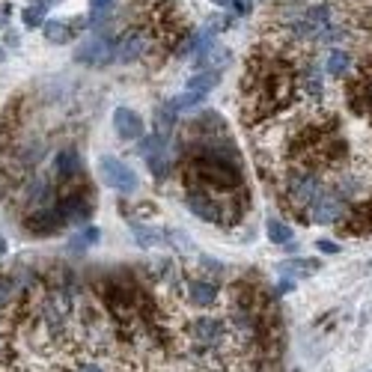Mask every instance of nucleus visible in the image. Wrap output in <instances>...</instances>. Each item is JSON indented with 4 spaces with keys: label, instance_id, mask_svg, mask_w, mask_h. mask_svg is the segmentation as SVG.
Segmentation results:
<instances>
[{
    "label": "nucleus",
    "instance_id": "obj_7",
    "mask_svg": "<svg viewBox=\"0 0 372 372\" xmlns=\"http://www.w3.org/2000/svg\"><path fill=\"white\" fill-rule=\"evenodd\" d=\"M60 215H63L66 224H87L89 220V212H93V206H89V197H87V188H69L63 197H60Z\"/></svg>",
    "mask_w": 372,
    "mask_h": 372
},
{
    "label": "nucleus",
    "instance_id": "obj_35",
    "mask_svg": "<svg viewBox=\"0 0 372 372\" xmlns=\"http://www.w3.org/2000/svg\"><path fill=\"white\" fill-rule=\"evenodd\" d=\"M3 256H6V238L0 236V259H3Z\"/></svg>",
    "mask_w": 372,
    "mask_h": 372
},
{
    "label": "nucleus",
    "instance_id": "obj_15",
    "mask_svg": "<svg viewBox=\"0 0 372 372\" xmlns=\"http://www.w3.org/2000/svg\"><path fill=\"white\" fill-rule=\"evenodd\" d=\"M176 123H179V107H176V102H161V105H155V132H161V134H173V128H176Z\"/></svg>",
    "mask_w": 372,
    "mask_h": 372
},
{
    "label": "nucleus",
    "instance_id": "obj_30",
    "mask_svg": "<svg viewBox=\"0 0 372 372\" xmlns=\"http://www.w3.org/2000/svg\"><path fill=\"white\" fill-rule=\"evenodd\" d=\"M316 247H319V254H330V256L339 254V245H337V241H325V238H321V241H316Z\"/></svg>",
    "mask_w": 372,
    "mask_h": 372
},
{
    "label": "nucleus",
    "instance_id": "obj_4",
    "mask_svg": "<svg viewBox=\"0 0 372 372\" xmlns=\"http://www.w3.org/2000/svg\"><path fill=\"white\" fill-rule=\"evenodd\" d=\"M98 176H102V182L107 188L119 191V194H134V191L140 188V179H137L134 170L128 164H123L119 158H114V155L98 158Z\"/></svg>",
    "mask_w": 372,
    "mask_h": 372
},
{
    "label": "nucleus",
    "instance_id": "obj_10",
    "mask_svg": "<svg viewBox=\"0 0 372 372\" xmlns=\"http://www.w3.org/2000/svg\"><path fill=\"white\" fill-rule=\"evenodd\" d=\"M66 220H63V215H60V209H51V206L33 209V212L27 215V220H24L27 233H33V236H54Z\"/></svg>",
    "mask_w": 372,
    "mask_h": 372
},
{
    "label": "nucleus",
    "instance_id": "obj_26",
    "mask_svg": "<svg viewBox=\"0 0 372 372\" xmlns=\"http://www.w3.org/2000/svg\"><path fill=\"white\" fill-rule=\"evenodd\" d=\"M304 18H307V21H313V24L321 30L325 24H330V6H328V3H316V6H310L307 12H304Z\"/></svg>",
    "mask_w": 372,
    "mask_h": 372
},
{
    "label": "nucleus",
    "instance_id": "obj_36",
    "mask_svg": "<svg viewBox=\"0 0 372 372\" xmlns=\"http://www.w3.org/2000/svg\"><path fill=\"white\" fill-rule=\"evenodd\" d=\"M0 63H6V51H3V45H0Z\"/></svg>",
    "mask_w": 372,
    "mask_h": 372
},
{
    "label": "nucleus",
    "instance_id": "obj_22",
    "mask_svg": "<svg viewBox=\"0 0 372 372\" xmlns=\"http://www.w3.org/2000/svg\"><path fill=\"white\" fill-rule=\"evenodd\" d=\"M63 372H114L110 364L98 355H87V357H75L69 366H63Z\"/></svg>",
    "mask_w": 372,
    "mask_h": 372
},
{
    "label": "nucleus",
    "instance_id": "obj_23",
    "mask_svg": "<svg viewBox=\"0 0 372 372\" xmlns=\"http://www.w3.org/2000/svg\"><path fill=\"white\" fill-rule=\"evenodd\" d=\"M114 3H116V0H89V18H87V27H93V30L102 27L107 18H110V12H114Z\"/></svg>",
    "mask_w": 372,
    "mask_h": 372
},
{
    "label": "nucleus",
    "instance_id": "obj_6",
    "mask_svg": "<svg viewBox=\"0 0 372 372\" xmlns=\"http://www.w3.org/2000/svg\"><path fill=\"white\" fill-rule=\"evenodd\" d=\"M185 206L191 209V215H197L200 220H209V224H224L227 209L218 203L215 194H209V191H203V188H188Z\"/></svg>",
    "mask_w": 372,
    "mask_h": 372
},
{
    "label": "nucleus",
    "instance_id": "obj_12",
    "mask_svg": "<svg viewBox=\"0 0 372 372\" xmlns=\"http://www.w3.org/2000/svg\"><path fill=\"white\" fill-rule=\"evenodd\" d=\"M98 238H102V229L98 227H84L66 241V250L69 254H75V256H84L87 250H93L98 245Z\"/></svg>",
    "mask_w": 372,
    "mask_h": 372
},
{
    "label": "nucleus",
    "instance_id": "obj_24",
    "mask_svg": "<svg viewBox=\"0 0 372 372\" xmlns=\"http://www.w3.org/2000/svg\"><path fill=\"white\" fill-rule=\"evenodd\" d=\"M319 268H321V263H316V259H289V263L280 265L283 274H292V277H310Z\"/></svg>",
    "mask_w": 372,
    "mask_h": 372
},
{
    "label": "nucleus",
    "instance_id": "obj_2",
    "mask_svg": "<svg viewBox=\"0 0 372 372\" xmlns=\"http://www.w3.org/2000/svg\"><path fill=\"white\" fill-rule=\"evenodd\" d=\"M116 45L119 39L110 33H93L75 48V63L80 66H93V69H105L116 60Z\"/></svg>",
    "mask_w": 372,
    "mask_h": 372
},
{
    "label": "nucleus",
    "instance_id": "obj_25",
    "mask_svg": "<svg viewBox=\"0 0 372 372\" xmlns=\"http://www.w3.org/2000/svg\"><path fill=\"white\" fill-rule=\"evenodd\" d=\"M265 233H268V238L274 241V245H289V241L295 238L292 227H289L286 220H277V218H271L268 224H265Z\"/></svg>",
    "mask_w": 372,
    "mask_h": 372
},
{
    "label": "nucleus",
    "instance_id": "obj_18",
    "mask_svg": "<svg viewBox=\"0 0 372 372\" xmlns=\"http://www.w3.org/2000/svg\"><path fill=\"white\" fill-rule=\"evenodd\" d=\"M229 60H233L229 48H224V45H218V42H215L203 57H197V66H200V69H212V72H220V69H224Z\"/></svg>",
    "mask_w": 372,
    "mask_h": 372
},
{
    "label": "nucleus",
    "instance_id": "obj_16",
    "mask_svg": "<svg viewBox=\"0 0 372 372\" xmlns=\"http://www.w3.org/2000/svg\"><path fill=\"white\" fill-rule=\"evenodd\" d=\"M51 3H54V0H30V3L21 9V24L30 27V30H36L39 24H45Z\"/></svg>",
    "mask_w": 372,
    "mask_h": 372
},
{
    "label": "nucleus",
    "instance_id": "obj_3",
    "mask_svg": "<svg viewBox=\"0 0 372 372\" xmlns=\"http://www.w3.org/2000/svg\"><path fill=\"white\" fill-rule=\"evenodd\" d=\"M137 155L146 161L149 170H152V176L164 179L170 173V167H173V155H170V137L167 134H146L143 140H137Z\"/></svg>",
    "mask_w": 372,
    "mask_h": 372
},
{
    "label": "nucleus",
    "instance_id": "obj_17",
    "mask_svg": "<svg viewBox=\"0 0 372 372\" xmlns=\"http://www.w3.org/2000/svg\"><path fill=\"white\" fill-rule=\"evenodd\" d=\"M218 84H220V72H212V69H197V72L185 80V89H191V93H206V96H209Z\"/></svg>",
    "mask_w": 372,
    "mask_h": 372
},
{
    "label": "nucleus",
    "instance_id": "obj_31",
    "mask_svg": "<svg viewBox=\"0 0 372 372\" xmlns=\"http://www.w3.org/2000/svg\"><path fill=\"white\" fill-rule=\"evenodd\" d=\"M360 96L369 102V110H372V72L364 75V87H360Z\"/></svg>",
    "mask_w": 372,
    "mask_h": 372
},
{
    "label": "nucleus",
    "instance_id": "obj_28",
    "mask_svg": "<svg viewBox=\"0 0 372 372\" xmlns=\"http://www.w3.org/2000/svg\"><path fill=\"white\" fill-rule=\"evenodd\" d=\"M173 102H176L179 110H194V107H200V105L206 102V93H191V89H185V93L176 96Z\"/></svg>",
    "mask_w": 372,
    "mask_h": 372
},
{
    "label": "nucleus",
    "instance_id": "obj_29",
    "mask_svg": "<svg viewBox=\"0 0 372 372\" xmlns=\"http://www.w3.org/2000/svg\"><path fill=\"white\" fill-rule=\"evenodd\" d=\"M215 6H220V9H236L238 15H247L250 9H254V3L250 0H212Z\"/></svg>",
    "mask_w": 372,
    "mask_h": 372
},
{
    "label": "nucleus",
    "instance_id": "obj_11",
    "mask_svg": "<svg viewBox=\"0 0 372 372\" xmlns=\"http://www.w3.org/2000/svg\"><path fill=\"white\" fill-rule=\"evenodd\" d=\"M146 51V36L140 30H128L116 45V60L119 63H134V60Z\"/></svg>",
    "mask_w": 372,
    "mask_h": 372
},
{
    "label": "nucleus",
    "instance_id": "obj_32",
    "mask_svg": "<svg viewBox=\"0 0 372 372\" xmlns=\"http://www.w3.org/2000/svg\"><path fill=\"white\" fill-rule=\"evenodd\" d=\"M9 18H12V6H9V3H0V30L9 27Z\"/></svg>",
    "mask_w": 372,
    "mask_h": 372
},
{
    "label": "nucleus",
    "instance_id": "obj_27",
    "mask_svg": "<svg viewBox=\"0 0 372 372\" xmlns=\"http://www.w3.org/2000/svg\"><path fill=\"white\" fill-rule=\"evenodd\" d=\"M15 295H18V283H15V280L0 277V313H3V310L12 304Z\"/></svg>",
    "mask_w": 372,
    "mask_h": 372
},
{
    "label": "nucleus",
    "instance_id": "obj_33",
    "mask_svg": "<svg viewBox=\"0 0 372 372\" xmlns=\"http://www.w3.org/2000/svg\"><path fill=\"white\" fill-rule=\"evenodd\" d=\"M292 289H295V280H280V283H277V289H274V292H277V298L280 295H289V292H292Z\"/></svg>",
    "mask_w": 372,
    "mask_h": 372
},
{
    "label": "nucleus",
    "instance_id": "obj_14",
    "mask_svg": "<svg viewBox=\"0 0 372 372\" xmlns=\"http://www.w3.org/2000/svg\"><path fill=\"white\" fill-rule=\"evenodd\" d=\"M57 176L63 179V182H72V179L80 176V155H78V149L66 146L63 152H57Z\"/></svg>",
    "mask_w": 372,
    "mask_h": 372
},
{
    "label": "nucleus",
    "instance_id": "obj_5",
    "mask_svg": "<svg viewBox=\"0 0 372 372\" xmlns=\"http://www.w3.org/2000/svg\"><path fill=\"white\" fill-rule=\"evenodd\" d=\"M310 212H313L316 224H325V227L339 224V218L348 212V200L337 188H321L319 197L313 200V206H310Z\"/></svg>",
    "mask_w": 372,
    "mask_h": 372
},
{
    "label": "nucleus",
    "instance_id": "obj_8",
    "mask_svg": "<svg viewBox=\"0 0 372 372\" xmlns=\"http://www.w3.org/2000/svg\"><path fill=\"white\" fill-rule=\"evenodd\" d=\"M114 132H116L119 140H125V143H137V140L146 137V125H143V119H140L137 110L116 107L114 110Z\"/></svg>",
    "mask_w": 372,
    "mask_h": 372
},
{
    "label": "nucleus",
    "instance_id": "obj_1",
    "mask_svg": "<svg viewBox=\"0 0 372 372\" xmlns=\"http://www.w3.org/2000/svg\"><path fill=\"white\" fill-rule=\"evenodd\" d=\"M321 188H325V185H321V176L316 173V170H310V167H295L292 173L286 176L283 194H286V203L292 206L295 212H304V209L313 206V200L319 197Z\"/></svg>",
    "mask_w": 372,
    "mask_h": 372
},
{
    "label": "nucleus",
    "instance_id": "obj_20",
    "mask_svg": "<svg viewBox=\"0 0 372 372\" xmlns=\"http://www.w3.org/2000/svg\"><path fill=\"white\" fill-rule=\"evenodd\" d=\"M348 69H351V54L343 51V48H330L325 57V72L334 78H343V75H348Z\"/></svg>",
    "mask_w": 372,
    "mask_h": 372
},
{
    "label": "nucleus",
    "instance_id": "obj_9",
    "mask_svg": "<svg viewBox=\"0 0 372 372\" xmlns=\"http://www.w3.org/2000/svg\"><path fill=\"white\" fill-rule=\"evenodd\" d=\"M185 295H188V304L191 307H215L220 301V286L218 280L212 277H194L185 283Z\"/></svg>",
    "mask_w": 372,
    "mask_h": 372
},
{
    "label": "nucleus",
    "instance_id": "obj_13",
    "mask_svg": "<svg viewBox=\"0 0 372 372\" xmlns=\"http://www.w3.org/2000/svg\"><path fill=\"white\" fill-rule=\"evenodd\" d=\"M42 33L51 45H66V42H72L75 27H72V21H66V18H48L42 24Z\"/></svg>",
    "mask_w": 372,
    "mask_h": 372
},
{
    "label": "nucleus",
    "instance_id": "obj_34",
    "mask_svg": "<svg viewBox=\"0 0 372 372\" xmlns=\"http://www.w3.org/2000/svg\"><path fill=\"white\" fill-rule=\"evenodd\" d=\"M18 42H21V39H18V33H12V30H6V45L18 48Z\"/></svg>",
    "mask_w": 372,
    "mask_h": 372
},
{
    "label": "nucleus",
    "instance_id": "obj_19",
    "mask_svg": "<svg viewBox=\"0 0 372 372\" xmlns=\"http://www.w3.org/2000/svg\"><path fill=\"white\" fill-rule=\"evenodd\" d=\"M132 233H134V241H137L140 247H158V245H167L164 229H158V227H143V224H134V220H132Z\"/></svg>",
    "mask_w": 372,
    "mask_h": 372
},
{
    "label": "nucleus",
    "instance_id": "obj_21",
    "mask_svg": "<svg viewBox=\"0 0 372 372\" xmlns=\"http://www.w3.org/2000/svg\"><path fill=\"white\" fill-rule=\"evenodd\" d=\"M301 93L310 96V98H321L325 96V78L319 75V69H304L301 72Z\"/></svg>",
    "mask_w": 372,
    "mask_h": 372
}]
</instances>
